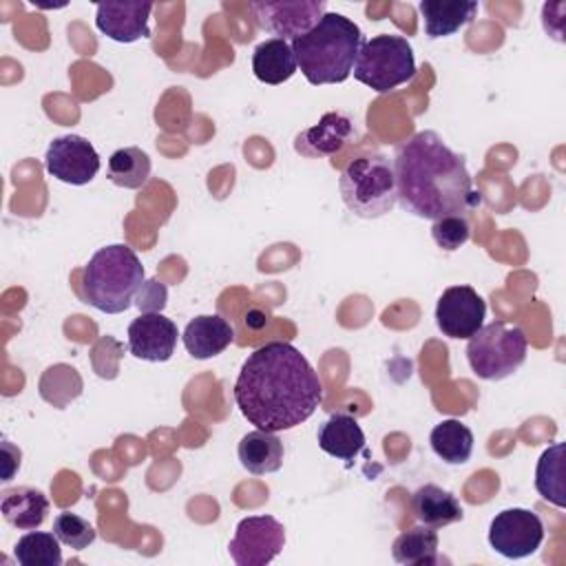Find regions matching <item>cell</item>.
<instances>
[{"label":"cell","instance_id":"22","mask_svg":"<svg viewBox=\"0 0 566 566\" xmlns=\"http://www.w3.org/2000/svg\"><path fill=\"white\" fill-rule=\"evenodd\" d=\"M283 442L274 433L261 429L245 433L237 447L241 467L252 475L279 471L283 464Z\"/></svg>","mask_w":566,"mask_h":566},{"label":"cell","instance_id":"27","mask_svg":"<svg viewBox=\"0 0 566 566\" xmlns=\"http://www.w3.org/2000/svg\"><path fill=\"white\" fill-rule=\"evenodd\" d=\"M60 544L62 542L55 537V533L29 531L18 539L13 555L22 566H60L62 564Z\"/></svg>","mask_w":566,"mask_h":566},{"label":"cell","instance_id":"29","mask_svg":"<svg viewBox=\"0 0 566 566\" xmlns=\"http://www.w3.org/2000/svg\"><path fill=\"white\" fill-rule=\"evenodd\" d=\"M53 533L64 546L75 548V551L88 548L97 535L93 524H88V520H84L75 513H66V511L53 520Z\"/></svg>","mask_w":566,"mask_h":566},{"label":"cell","instance_id":"30","mask_svg":"<svg viewBox=\"0 0 566 566\" xmlns=\"http://www.w3.org/2000/svg\"><path fill=\"white\" fill-rule=\"evenodd\" d=\"M431 237H433L438 248H442L444 252H453V250L462 248L469 241L471 228H469V221L464 217L449 214V217H442V219L433 221Z\"/></svg>","mask_w":566,"mask_h":566},{"label":"cell","instance_id":"31","mask_svg":"<svg viewBox=\"0 0 566 566\" xmlns=\"http://www.w3.org/2000/svg\"><path fill=\"white\" fill-rule=\"evenodd\" d=\"M137 294H139L137 305L144 312H161V307L166 305V287L157 281H146Z\"/></svg>","mask_w":566,"mask_h":566},{"label":"cell","instance_id":"12","mask_svg":"<svg viewBox=\"0 0 566 566\" xmlns=\"http://www.w3.org/2000/svg\"><path fill=\"white\" fill-rule=\"evenodd\" d=\"M486 316L484 298L471 285H451L436 305L438 329L449 338H471Z\"/></svg>","mask_w":566,"mask_h":566},{"label":"cell","instance_id":"25","mask_svg":"<svg viewBox=\"0 0 566 566\" xmlns=\"http://www.w3.org/2000/svg\"><path fill=\"white\" fill-rule=\"evenodd\" d=\"M535 489L551 504L564 509L566 491H564V442L551 444L537 460L535 469Z\"/></svg>","mask_w":566,"mask_h":566},{"label":"cell","instance_id":"1","mask_svg":"<svg viewBox=\"0 0 566 566\" xmlns=\"http://www.w3.org/2000/svg\"><path fill=\"white\" fill-rule=\"evenodd\" d=\"M323 387L310 360L290 343L274 340L254 349L234 382V402L261 431H287L321 405Z\"/></svg>","mask_w":566,"mask_h":566},{"label":"cell","instance_id":"16","mask_svg":"<svg viewBox=\"0 0 566 566\" xmlns=\"http://www.w3.org/2000/svg\"><path fill=\"white\" fill-rule=\"evenodd\" d=\"M181 338L186 352L192 358L206 360L221 354L232 343L234 329L219 314H201L186 325Z\"/></svg>","mask_w":566,"mask_h":566},{"label":"cell","instance_id":"19","mask_svg":"<svg viewBox=\"0 0 566 566\" xmlns=\"http://www.w3.org/2000/svg\"><path fill=\"white\" fill-rule=\"evenodd\" d=\"M296 55L290 42L270 38L261 44H256L252 53V73L263 84H283L296 73Z\"/></svg>","mask_w":566,"mask_h":566},{"label":"cell","instance_id":"15","mask_svg":"<svg viewBox=\"0 0 566 566\" xmlns=\"http://www.w3.org/2000/svg\"><path fill=\"white\" fill-rule=\"evenodd\" d=\"M354 137V122L349 115L332 111L321 117V122L296 135L294 148L307 157H323L338 153Z\"/></svg>","mask_w":566,"mask_h":566},{"label":"cell","instance_id":"4","mask_svg":"<svg viewBox=\"0 0 566 566\" xmlns=\"http://www.w3.org/2000/svg\"><path fill=\"white\" fill-rule=\"evenodd\" d=\"M144 285V265L133 248L113 243L99 248L84 268L82 294L88 305L106 314H119L130 307Z\"/></svg>","mask_w":566,"mask_h":566},{"label":"cell","instance_id":"21","mask_svg":"<svg viewBox=\"0 0 566 566\" xmlns=\"http://www.w3.org/2000/svg\"><path fill=\"white\" fill-rule=\"evenodd\" d=\"M0 511L7 524L20 531H35L49 513V500L38 489L18 486L2 493Z\"/></svg>","mask_w":566,"mask_h":566},{"label":"cell","instance_id":"9","mask_svg":"<svg viewBox=\"0 0 566 566\" xmlns=\"http://www.w3.org/2000/svg\"><path fill=\"white\" fill-rule=\"evenodd\" d=\"M544 542V524L537 513L528 509H504L489 526V544L495 553L509 559L533 555Z\"/></svg>","mask_w":566,"mask_h":566},{"label":"cell","instance_id":"20","mask_svg":"<svg viewBox=\"0 0 566 566\" xmlns=\"http://www.w3.org/2000/svg\"><path fill=\"white\" fill-rule=\"evenodd\" d=\"M411 509L416 517L431 528L449 526L453 522H460L464 515L455 495L438 484H422L420 489H416L411 495Z\"/></svg>","mask_w":566,"mask_h":566},{"label":"cell","instance_id":"28","mask_svg":"<svg viewBox=\"0 0 566 566\" xmlns=\"http://www.w3.org/2000/svg\"><path fill=\"white\" fill-rule=\"evenodd\" d=\"M82 394V378L71 365H53L40 378V396L62 409Z\"/></svg>","mask_w":566,"mask_h":566},{"label":"cell","instance_id":"13","mask_svg":"<svg viewBox=\"0 0 566 566\" xmlns=\"http://www.w3.org/2000/svg\"><path fill=\"white\" fill-rule=\"evenodd\" d=\"M177 325L161 312H142L128 325V349L135 358L164 363L177 345Z\"/></svg>","mask_w":566,"mask_h":566},{"label":"cell","instance_id":"11","mask_svg":"<svg viewBox=\"0 0 566 566\" xmlns=\"http://www.w3.org/2000/svg\"><path fill=\"white\" fill-rule=\"evenodd\" d=\"M44 166L57 181L84 186L99 172V155L88 139L80 135H62L49 144Z\"/></svg>","mask_w":566,"mask_h":566},{"label":"cell","instance_id":"7","mask_svg":"<svg viewBox=\"0 0 566 566\" xmlns=\"http://www.w3.org/2000/svg\"><path fill=\"white\" fill-rule=\"evenodd\" d=\"M352 73L376 93H387L416 75L413 49L402 35H374L363 42Z\"/></svg>","mask_w":566,"mask_h":566},{"label":"cell","instance_id":"6","mask_svg":"<svg viewBox=\"0 0 566 566\" xmlns=\"http://www.w3.org/2000/svg\"><path fill=\"white\" fill-rule=\"evenodd\" d=\"M526 334L522 327L493 321L482 325L467 343L471 371L482 380H502L517 371L526 360Z\"/></svg>","mask_w":566,"mask_h":566},{"label":"cell","instance_id":"8","mask_svg":"<svg viewBox=\"0 0 566 566\" xmlns=\"http://www.w3.org/2000/svg\"><path fill=\"white\" fill-rule=\"evenodd\" d=\"M285 546V528L272 515L243 517L234 537L228 544V553L237 566H265Z\"/></svg>","mask_w":566,"mask_h":566},{"label":"cell","instance_id":"5","mask_svg":"<svg viewBox=\"0 0 566 566\" xmlns=\"http://www.w3.org/2000/svg\"><path fill=\"white\" fill-rule=\"evenodd\" d=\"M345 206L363 219H378L396 206L394 161L380 153H367L352 159L338 179Z\"/></svg>","mask_w":566,"mask_h":566},{"label":"cell","instance_id":"3","mask_svg":"<svg viewBox=\"0 0 566 566\" xmlns=\"http://www.w3.org/2000/svg\"><path fill=\"white\" fill-rule=\"evenodd\" d=\"M363 31L343 13H325L305 35L292 42L303 77L314 84L345 82L363 46Z\"/></svg>","mask_w":566,"mask_h":566},{"label":"cell","instance_id":"17","mask_svg":"<svg viewBox=\"0 0 566 566\" xmlns=\"http://www.w3.org/2000/svg\"><path fill=\"white\" fill-rule=\"evenodd\" d=\"M424 33L436 38H447L469 24L478 13V2L473 0H422L418 4Z\"/></svg>","mask_w":566,"mask_h":566},{"label":"cell","instance_id":"24","mask_svg":"<svg viewBox=\"0 0 566 566\" xmlns=\"http://www.w3.org/2000/svg\"><path fill=\"white\" fill-rule=\"evenodd\" d=\"M391 555L405 566H433L438 564V533L436 528L422 524L400 533L394 539Z\"/></svg>","mask_w":566,"mask_h":566},{"label":"cell","instance_id":"14","mask_svg":"<svg viewBox=\"0 0 566 566\" xmlns=\"http://www.w3.org/2000/svg\"><path fill=\"white\" fill-rule=\"evenodd\" d=\"M153 2H99L95 9V27L115 42H135L150 35L148 18Z\"/></svg>","mask_w":566,"mask_h":566},{"label":"cell","instance_id":"26","mask_svg":"<svg viewBox=\"0 0 566 566\" xmlns=\"http://www.w3.org/2000/svg\"><path fill=\"white\" fill-rule=\"evenodd\" d=\"M150 177V157L137 148V146H126L115 150L108 157V179L128 190L142 188Z\"/></svg>","mask_w":566,"mask_h":566},{"label":"cell","instance_id":"23","mask_svg":"<svg viewBox=\"0 0 566 566\" xmlns=\"http://www.w3.org/2000/svg\"><path fill=\"white\" fill-rule=\"evenodd\" d=\"M429 442L433 453L447 464H464L473 453V433L455 418L438 422L429 433Z\"/></svg>","mask_w":566,"mask_h":566},{"label":"cell","instance_id":"18","mask_svg":"<svg viewBox=\"0 0 566 566\" xmlns=\"http://www.w3.org/2000/svg\"><path fill=\"white\" fill-rule=\"evenodd\" d=\"M318 447L338 460H354L365 449V433L349 413H332L318 427Z\"/></svg>","mask_w":566,"mask_h":566},{"label":"cell","instance_id":"10","mask_svg":"<svg viewBox=\"0 0 566 566\" xmlns=\"http://www.w3.org/2000/svg\"><path fill=\"white\" fill-rule=\"evenodd\" d=\"M325 9L327 4L323 0H279L250 4L256 24L290 44L305 35L327 13Z\"/></svg>","mask_w":566,"mask_h":566},{"label":"cell","instance_id":"2","mask_svg":"<svg viewBox=\"0 0 566 566\" xmlns=\"http://www.w3.org/2000/svg\"><path fill=\"white\" fill-rule=\"evenodd\" d=\"M396 199L402 210L420 219L464 217L482 203L464 157L453 153L438 133L420 130L396 148Z\"/></svg>","mask_w":566,"mask_h":566}]
</instances>
